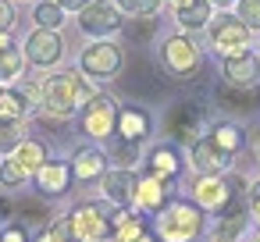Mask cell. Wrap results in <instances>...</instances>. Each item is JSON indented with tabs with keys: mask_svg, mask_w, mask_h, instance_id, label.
<instances>
[{
	"mask_svg": "<svg viewBox=\"0 0 260 242\" xmlns=\"http://www.w3.org/2000/svg\"><path fill=\"white\" fill-rule=\"evenodd\" d=\"M93 96V86L86 79V72H61L40 82V107L50 118H72L75 111L86 107V100Z\"/></svg>",
	"mask_w": 260,
	"mask_h": 242,
	"instance_id": "6da1fadb",
	"label": "cell"
},
{
	"mask_svg": "<svg viewBox=\"0 0 260 242\" xmlns=\"http://www.w3.org/2000/svg\"><path fill=\"white\" fill-rule=\"evenodd\" d=\"M246 182L239 175H200L192 182V196H196V206L207 210V214H228V210H239V196H242Z\"/></svg>",
	"mask_w": 260,
	"mask_h": 242,
	"instance_id": "7a4b0ae2",
	"label": "cell"
},
{
	"mask_svg": "<svg viewBox=\"0 0 260 242\" xmlns=\"http://www.w3.org/2000/svg\"><path fill=\"white\" fill-rule=\"evenodd\" d=\"M203 231V210L196 203H168L157 214V238L160 242H196Z\"/></svg>",
	"mask_w": 260,
	"mask_h": 242,
	"instance_id": "3957f363",
	"label": "cell"
},
{
	"mask_svg": "<svg viewBox=\"0 0 260 242\" xmlns=\"http://www.w3.org/2000/svg\"><path fill=\"white\" fill-rule=\"evenodd\" d=\"M160 57H164V68L175 75V82L189 86L203 75V50L189 36H168L160 47Z\"/></svg>",
	"mask_w": 260,
	"mask_h": 242,
	"instance_id": "277c9868",
	"label": "cell"
},
{
	"mask_svg": "<svg viewBox=\"0 0 260 242\" xmlns=\"http://www.w3.org/2000/svg\"><path fill=\"white\" fill-rule=\"evenodd\" d=\"M207 125H210V121H207V107H203V100H196V96L175 100V103L168 107V114H164V132H168L175 143H192V139H200V132H203Z\"/></svg>",
	"mask_w": 260,
	"mask_h": 242,
	"instance_id": "5b68a950",
	"label": "cell"
},
{
	"mask_svg": "<svg viewBox=\"0 0 260 242\" xmlns=\"http://www.w3.org/2000/svg\"><path fill=\"white\" fill-rule=\"evenodd\" d=\"M68 224H72L75 242H104L114 231L111 228V206H104V203H79L68 214Z\"/></svg>",
	"mask_w": 260,
	"mask_h": 242,
	"instance_id": "8992f818",
	"label": "cell"
},
{
	"mask_svg": "<svg viewBox=\"0 0 260 242\" xmlns=\"http://www.w3.org/2000/svg\"><path fill=\"white\" fill-rule=\"evenodd\" d=\"M79 121H82V132H86L89 139H111V135H114V125H118V103H114V96L93 93V96L86 100Z\"/></svg>",
	"mask_w": 260,
	"mask_h": 242,
	"instance_id": "52a82bcc",
	"label": "cell"
},
{
	"mask_svg": "<svg viewBox=\"0 0 260 242\" xmlns=\"http://www.w3.org/2000/svg\"><path fill=\"white\" fill-rule=\"evenodd\" d=\"M121 64H125V54H121V47L111 43V40H100V43L86 47L82 57H79V68H82L86 75H93V79H114V75L121 72Z\"/></svg>",
	"mask_w": 260,
	"mask_h": 242,
	"instance_id": "ba28073f",
	"label": "cell"
},
{
	"mask_svg": "<svg viewBox=\"0 0 260 242\" xmlns=\"http://www.w3.org/2000/svg\"><path fill=\"white\" fill-rule=\"evenodd\" d=\"M210 43L217 54L232 57V54H242L249 47V29L235 18V15H217L210 18Z\"/></svg>",
	"mask_w": 260,
	"mask_h": 242,
	"instance_id": "9c48e42d",
	"label": "cell"
},
{
	"mask_svg": "<svg viewBox=\"0 0 260 242\" xmlns=\"http://www.w3.org/2000/svg\"><path fill=\"white\" fill-rule=\"evenodd\" d=\"M121 89L128 96H139V100H150V96H164L168 93V82L160 79V72L146 61H132L128 75H121Z\"/></svg>",
	"mask_w": 260,
	"mask_h": 242,
	"instance_id": "30bf717a",
	"label": "cell"
},
{
	"mask_svg": "<svg viewBox=\"0 0 260 242\" xmlns=\"http://www.w3.org/2000/svg\"><path fill=\"white\" fill-rule=\"evenodd\" d=\"M125 22H121V11L114 4H107V0H93V4H86L79 11V29L86 36H111L118 32Z\"/></svg>",
	"mask_w": 260,
	"mask_h": 242,
	"instance_id": "8fae6325",
	"label": "cell"
},
{
	"mask_svg": "<svg viewBox=\"0 0 260 242\" xmlns=\"http://www.w3.org/2000/svg\"><path fill=\"white\" fill-rule=\"evenodd\" d=\"M61 54H64V43H61V36L54 29H32L29 32V40H25V61L29 64L50 68V64L61 61Z\"/></svg>",
	"mask_w": 260,
	"mask_h": 242,
	"instance_id": "7c38bea8",
	"label": "cell"
},
{
	"mask_svg": "<svg viewBox=\"0 0 260 242\" xmlns=\"http://www.w3.org/2000/svg\"><path fill=\"white\" fill-rule=\"evenodd\" d=\"M150 128H153V121H150V111H146V107H139V103L118 107V125H114V132H118L121 139L143 143V139L150 135Z\"/></svg>",
	"mask_w": 260,
	"mask_h": 242,
	"instance_id": "4fadbf2b",
	"label": "cell"
},
{
	"mask_svg": "<svg viewBox=\"0 0 260 242\" xmlns=\"http://www.w3.org/2000/svg\"><path fill=\"white\" fill-rule=\"evenodd\" d=\"M100 182H104V196H107L114 206H128V203L136 199V185H139V178H136L128 167L104 171V175H100Z\"/></svg>",
	"mask_w": 260,
	"mask_h": 242,
	"instance_id": "5bb4252c",
	"label": "cell"
},
{
	"mask_svg": "<svg viewBox=\"0 0 260 242\" xmlns=\"http://www.w3.org/2000/svg\"><path fill=\"white\" fill-rule=\"evenodd\" d=\"M256 79H260V61H256V54L242 50V54L224 57V82H228V86L249 89V86H256Z\"/></svg>",
	"mask_w": 260,
	"mask_h": 242,
	"instance_id": "9a60e30c",
	"label": "cell"
},
{
	"mask_svg": "<svg viewBox=\"0 0 260 242\" xmlns=\"http://www.w3.org/2000/svg\"><path fill=\"white\" fill-rule=\"evenodd\" d=\"M228 160H232V157H228L224 150H217L210 135L192 139V164H196L200 175H221V171L228 167Z\"/></svg>",
	"mask_w": 260,
	"mask_h": 242,
	"instance_id": "2e32d148",
	"label": "cell"
},
{
	"mask_svg": "<svg viewBox=\"0 0 260 242\" xmlns=\"http://www.w3.org/2000/svg\"><path fill=\"white\" fill-rule=\"evenodd\" d=\"M32 178H36V189H40L43 196H64L68 185H72V167L61 164V160H47Z\"/></svg>",
	"mask_w": 260,
	"mask_h": 242,
	"instance_id": "e0dca14e",
	"label": "cell"
},
{
	"mask_svg": "<svg viewBox=\"0 0 260 242\" xmlns=\"http://www.w3.org/2000/svg\"><path fill=\"white\" fill-rule=\"evenodd\" d=\"M143 214H160L168 203H171V196H168V189H164V182L160 178H153V175H146L139 185H136V199H132Z\"/></svg>",
	"mask_w": 260,
	"mask_h": 242,
	"instance_id": "ac0fdd59",
	"label": "cell"
},
{
	"mask_svg": "<svg viewBox=\"0 0 260 242\" xmlns=\"http://www.w3.org/2000/svg\"><path fill=\"white\" fill-rule=\"evenodd\" d=\"M68 167H72L75 182H93V178H100L107 171V157L100 150H93V146H82V150H75V157H72Z\"/></svg>",
	"mask_w": 260,
	"mask_h": 242,
	"instance_id": "d6986e66",
	"label": "cell"
},
{
	"mask_svg": "<svg viewBox=\"0 0 260 242\" xmlns=\"http://www.w3.org/2000/svg\"><path fill=\"white\" fill-rule=\"evenodd\" d=\"M150 175L153 178H160V182H171V178H178V171H182V160H178V150L175 146H157V150H150Z\"/></svg>",
	"mask_w": 260,
	"mask_h": 242,
	"instance_id": "ffe728a7",
	"label": "cell"
},
{
	"mask_svg": "<svg viewBox=\"0 0 260 242\" xmlns=\"http://www.w3.org/2000/svg\"><path fill=\"white\" fill-rule=\"evenodd\" d=\"M214 100H217L224 111H253V107L260 103L256 93H249V89H242V86H228V82L214 89Z\"/></svg>",
	"mask_w": 260,
	"mask_h": 242,
	"instance_id": "44dd1931",
	"label": "cell"
},
{
	"mask_svg": "<svg viewBox=\"0 0 260 242\" xmlns=\"http://www.w3.org/2000/svg\"><path fill=\"white\" fill-rule=\"evenodd\" d=\"M11 157H15V160L25 167V175L32 178V175L47 164V146H43L40 139H22V143L15 146V153H11Z\"/></svg>",
	"mask_w": 260,
	"mask_h": 242,
	"instance_id": "7402d4cb",
	"label": "cell"
},
{
	"mask_svg": "<svg viewBox=\"0 0 260 242\" xmlns=\"http://www.w3.org/2000/svg\"><path fill=\"white\" fill-rule=\"evenodd\" d=\"M210 0H189V4H178V25L196 32V29H207L210 22Z\"/></svg>",
	"mask_w": 260,
	"mask_h": 242,
	"instance_id": "603a6c76",
	"label": "cell"
},
{
	"mask_svg": "<svg viewBox=\"0 0 260 242\" xmlns=\"http://www.w3.org/2000/svg\"><path fill=\"white\" fill-rule=\"evenodd\" d=\"M210 139H214V146H217V150H224L228 157H235V153L246 146V135H242V128H239V125H232V121H221V125H214V128H210Z\"/></svg>",
	"mask_w": 260,
	"mask_h": 242,
	"instance_id": "cb8c5ba5",
	"label": "cell"
},
{
	"mask_svg": "<svg viewBox=\"0 0 260 242\" xmlns=\"http://www.w3.org/2000/svg\"><path fill=\"white\" fill-rule=\"evenodd\" d=\"M15 217H18V224L43 231V228H47V221H50V210H47V203H43V199H22V203L15 206Z\"/></svg>",
	"mask_w": 260,
	"mask_h": 242,
	"instance_id": "d4e9b609",
	"label": "cell"
},
{
	"mask_svg": "<svg viewBox=\"0 0 260 242\" xmlns=\"http://www.w3.org/2000/svg\"><path fill=\"white\" fill-rule=\"evenodd\" d=\"M111 238H114V242H153L146 217H136V214H128V217L111 231Z\"/></svg>",
	"mask_w": 260,
	"mask_h": 242,
	"instance_id": "484cf974",
	"label": "cell"
},
{
	"mask_svg": "<svg viewBox=\"0 0 260 242\" xmlns=\"http://www.w3.org/2000/svg\"><path fill=\"white\" fill-rule=\"evenodd\" d=\"M29 111V100L18 89H4L0 86V121H22Z\"/></svg>",
	"mask_w": 260,
	"mask_h": 242,
	"instance_id": "4316f807",
	"label": "cell"
},
{
	"mask_svg": "<svg viewBox=\"0 0 260 242\" xmlns=\"http://www.w3.org/2000/svg\"><path fill=\"white\" fill-rule=\"evenodd\" d=\"M22 68H25V54H22L15 43L0 47V82L18 79V75H22Z\"/></svg>",
	"mask_w": 260,
	"mask_h": 242,
	"instance_id": "83f0119b",
	"label": "cell"
},
{
	"mask_svg": "<svg viewBox=\"0 0 260 242\" xmlns=\"http://www.w3.org/2000/svg\"><path fill=\"white\" fill-rule=\"evenodd\" d=\"M32 18H36V29H54L57 32L64 25V8L57 4V0H43V4H36Z\"/></svg>",
	"mask_w": 260,
	"mask_h": 242,
	"instance_id": "f1b7e54d",
	"label": "cell"
},
{
	"mask_svg": "<svg viewBox=\"0 0 260 242\" xmlns=\"http://www.w3.org/2000/svg\"><path fill=\"white\" fill-rule=\"evenodd\" d=\"M242 224H246L242 210H228V214H221V221H217V228H214V242H235V238L242 235Z\"/></svg>",
	"mask_w": 260,
	"mask_h": 242,
	"instance_id": "f546056e",
	"label": "cell"
},
{
	"mask_svg": "<svg viewBox=\"0 0 260 242\" xmlns=\"http://www.w3.org/2000/svg\"><path fill=\"white\" fill-rule=\"evenodd\" d=\"M111 157L121 164V167H132L139 157H143V143H136V139H121V135H114L111 139Z\"/></svg>",
	"mask_w": 260,
	"mask_h": 242,
	"instance_id": "4dcf8cb0",
	"label": "cell"
},
{
	"mask_svg": "<svg viewBox=\"0 0 260 242\" xmlns=\"http://www.w3.org/2000/svg\"><path fill=\"white\" fill-rule=\"evenodd\" d=\"M22 139V121H0V153H15Z\"/></svg>",
	"mask_w": 260,
	"mask_h": 242,
	"instance_id": "1f68e13d",
	"label": "cell"
},
{
	"mask_svg": "<svg viewBox=\"0 0 260 242\" xmlns=\"http://www.w3.org/2000/svg\"><path fill=\"white\" fill-rule=\"evenodd\" d=\"M36 242H75L68 217H64V221H54V224H47V228L36 235Z\"/></svg>",
	"mask_w": 260,
	"mask_h": 242,
	"instance_id": "d6a6232c",
	"label": "cell"
},
{
	"mask_svg": "<svg viewBox=\"0 0 260 242\" xmlns=\"http://www.w3.org/2000/svg\"><path fill=\"white\" fill-rule=\"evenodd\" d=\"M121 32H125V40H128V43H143V40H150V36L157 32V22H153V18L128 22V25H121Z\"/></svg>",
	"mask_w": 260,
	"mask_h": 242,
	"instance_id": "836d02e7",
	"label": "cell"
},
{
	"mask_svg": "<svg viewBox=\"0 0 260 242\" xmlns=\"http://www.w3.org/2000/svg\"><path fill=\"white\" fill-rule=\"evenodd\" d=\"M235 18L246 29H260V0H239V4H235Z\"/></svg>",
	"mask_w": 260,
	"mask_h": 242,
	"instance_id": "e575fe53",
	"label": "cell"
},
{
	"mask_svg": "<svg viewBox=\"0 0 260 242\" xmlns=\"http://www.w3.org/2000/svg\"><path fill=\"white\" fill-rule=\"evenodd\" d=\"M25 178H29V175H25V167H22V164H18L11 153H8V160L0 164V182H4L8 189H15V185H22Z\"/></svg>",
	"mask_w": 260,
	"mask_h": 242,
	"instance_id": "d590c367",
	"label": "cell"
},
{
	"mask_svg": "<svg viewBox=\"0 0 260 242\" xmlns=\"http://www.w3.org/2000/svg\"><path fill=\"white\" fill-rule=\"evenodd\" d=\"M118 8L125 15H132V18H146V15H153L160 8V0H118Z\"/></svg>",
	"mask_w": 260,
	"mask_h": 242,
	"instance_id": "8d00e7d4",
	"label": "cell"
},
{
	"mask_svg": "<svg viewBox=\"0 0 260 242\" xmlns=\"http://www.w3.org/2000/svg\"><path fill=\"white\" fill-rule=\"evenodd\" d=\"M0 242H29V228L25 224H4L0 228Z\"/></svg>",
	"mask_w": 260,
	"mask_h": 242,
	"instance_id": "74e56055",
	"label": "cell"
},
{
	"mask_svg": "<svg viewBox=\"0 0 260 242\" xmlns=\"http://www.w3.org/2000/svg\"><path fill=\"white\" fill-rule=\"evenodd\" d=\"M15 4L11 0H0V32H11V25H15Z\"/></svg>",
	"mask_w": 260,
	"mask_h": 242,
	"instance_id": "f35d334b",
	"label": "cell"
},
{
	"mask_svg": "<svg viewBox=\"0 0 260 242\" xmlns=\"http://www.w3.org/2000/svg\"><path fill=\"white\" fill-rule=\"evenodd\" d=\"M249 210H253V217L260 221V182H253V189H249Z\"/></svg>",
	"mask_w": 260,
	"mask_h": 242,
	"instance_id": "ab89813d",
	"label": "cell"
},
{
	"mask_svg": "<svg viewBox=\"0 0 260 242\" xmlns=\"http://www.w3.org/2000/svg\"><path fill=\"white\" fill-rule=\"evenodd\" d=\"M8 217H15V203H11V199H4V196H0V224H4Z\"/></svg>",
	"mask_w": 260,
	"mask_h": 242,
	"instance_id": "60d3db41",
	"label": "cell"
},
{
	"mask_svg": "<svg viewBox=\"0 0 260 242\" xmlns=\"http://www.w3.org/2000/svg\"><path fill=\"white\" fill-rule=\"evenodd\" d=\"M57 4H61L64 11H82L86 4H93V0H57Z\"/></svg>",
	"mask_w": 260,
	"mask_h": 242,
	"instance_id": "b9f144b4",
	"label": "cell"
},
{
	"mask_svg": "<svg viewBox=\"0 0 260 242\" xmlns=\"http://www.w3.org/2000/svg\"><path fill=\"white\" fill-rule=\"evenodd\" d=\"M210 4H228V0H210Z\"/></svg>",
	"mask_w": 260,
	"mask_h": 242,
	"instance_id": "7bdbcfd3",
	"label": "cell"
},
{
	"mask_svg": "<svg viewBox=\"0 0 260 242\" xmlns=\"http://www.w3.org/2000/svg\"><path fill=\"white\" fill-rule=\"evenodd\" d=\"M178 4H189V0H175V8H178Z\"/></svg>",
	"mask_w": 260,
	"mask_h": 242,
	"instance_id": "ee69618b",
	"label": "cell"
},
{
	"mask_svg": "<svg viewBox=\"0 0 260 242\" xmlns=\"http://www.w3.org/2000/svg\"><path fill=\"white\" fill-rule=\"evenodd\" d=\"M249 242H260V235H253V238H249Z\"/></svg>",
	"mask_w": 260,
	"mask_h": 242,
	"instance_id": "f6af8a7d",
	"label": "cell"
},
{
	"mask_svg": "<svg viewBox=\"0 0 260 242\" xmlns=\"http://www.w3.org/2000/svg\"><path fill=\"white\" fill-rule=\"evenodd\" d=\"M256 157H260V139H256Z\"/></svg>",
	"mask_w": 260,
	"mask_h": 242,
	"instance_id": "bcb514c9",
	"label": "cell"
},
{
	"mask_svg": "<svg viewBox=\"0 0 260 242\" xmlns=\"http://www.w3.org/2000/svg\"><path fill=\"white\" fill-rule=\"evenodd\" d=\"M256 61H260V54H256Z\"/></svg>",
	"mask_w": 260,
	"mask_h": 242,
	"instance_id": "7dc6e473",
	"label": "cell"
}]
</instances>
